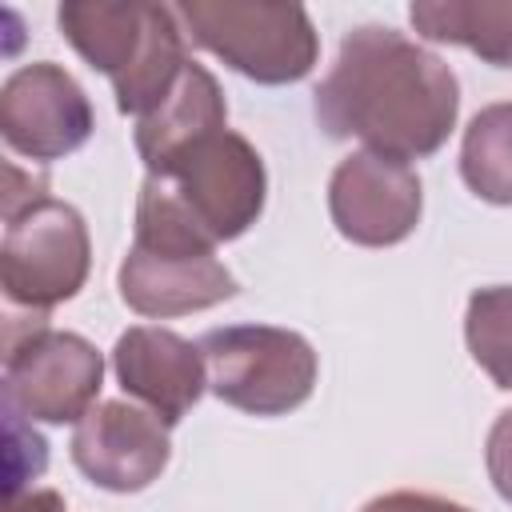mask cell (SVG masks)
<instances>
[{"label": "cell", "mask_w": 512, "mask_h": 512, "mask_svg": "<svg viewBox=\"0 0 512 512\" xmlns=\"http://www.w3.org/2000/svg\"><path fill=\"white\" fill-rule=\"evenodd\" d=\"M60 28L112 80L120 112L140 120L172 96L188 64L176 12L160 4H64Z\"/></svg>", "instance_id": "7a4b0ae2"}, {"label": "cell", "mask_w": 512, "mask_h": 512, "mask_svg": "<svg viewBox=\"0 0 512 512\" xmlns=\"http://www.w3.org/2000/svg\"><path fill=\"white\" fill-rule=\"evenodd\" d=\"M364 512H468V508L436 500V496H424V492H392V496L372 500Z\"/></svg>", "instance_id": "d6986e66"}, {"label": "cell", "mask_w": 512, "mask_h": 512, "mask_svg": "<svg viewBox=\"0 0 512 512\" xmlns=\"http://www.w3.org/2000/svg\"><path fill=\"white\" fill-rule=\"evenodd\" d=\"M224 128V100L216 80L200 68V64H184L172 96L148 112L136 128V148L148 164V172H160L176 152H184L188 144H196L200 136Z\"/></svg>", "instance_id": "4fadbf2b"}, {"label": "cell", "mask_w": 512, "mask_h": 512, "mask_svg": "<svg viewBox=\"0 0 512 512\" xmlns=\"http://www.w3.org/2000/svg\"><path fill=\"white\" fill-rule=\"evenodd\" d=\"M120 292L144 316H176L228 300L236 292V280L212 252L132 244L120 268Z\"/></svg>", "instance_id": "8fae6325"}, {"label": "cell", "mask_w": 512, "mask_h": 512, "mask_svg": "<svg viewBox=\"0 0 512 512\" xmlns=\"http://www.w3.org/2000/svg\"><path fill=\"white\" fill-rule=\"evenodd\" d=\"M112 360L124 392L152 404L164 424H176L208 384L200 348L164 328H128Z\"/></svg>", "instance_id": "7c38bea8"}, {"label": "cell", "mask_w": 512, "mask_h": 512, "mask_svg": "<svg viewBox=\"0 0 512 512\" xmlns=\"http://www.w3.org/2000/svg\"><path fill=\"white\" fill-rule=\"evenodd\" d=\"M460 172L468 188L492 204H512V104H492L464 132Z\"/></svg>", "instance_id": "9a60e30c"}, {"label": "cell", "mask_w": 512, "mask_h": 512, "mask_svg": "<svg viewBox=\"0 0 512 512\" xmlns=\"http://www.w3.org/2000/svg\"><path fill=\"white\" fill-rule=\"evenodd\" d=\"M208 388L244 412L280 416L308 400L316 384V352L304 336L264 324L212 328L200 340Z\"/></svg>", "instance_id": "3957f363"}, {"label": "cell", "mask_w": 512, "mask_h": 512, "mask_svg": "<svg viewBox=\"0 0 512 512\" xmlns=\"http://www.w3.org/2000/svg\"><path fill=\"white\" fill-rule=\"evenodd\" d=\"M100 392V356L72 332H52L44 320L24 336L4 332V404L32 420H84Z\"/></svg>", "instance_id": "52a82bcc"}, {"label": "cell", "mask_w": 512, "mask_h": 512, "mask_svg": "<svg viewBox=\"0 0 512 512\" xmlns=\"http://www.w3.org/2000/svg\"><path fill=\"white\" fill-rule=\"evenodd\" d=\"M192 40L260 84H288L312 72L316 32L296 4H180Z\"/></svg>", "instance_id": "277c9868"}, {"label": "cell", "mask_w": 512, "mask_h": 512, "mask_svg": "<svg viewBox=\"0 0 512 512\" xmlns=\"http://www.w3.org/2000/svg\"><path fill=\"white\" fill-rule=\"evenodd\" d=\"M468 348L476 364L500 384L512 388V288H484L468 300Z\"/></svg>", "instance_id": "2e32d148"}, {"label": "cell", "mask_w": 512, "mask_h": 512, "mask_svg": "<svg viewBox=\"0 0 512 512\" xmlns=\"http://www.w3.org/2000/svg\"><path fill=\"white\" fill-rule=\"evenodd\" d=\"M412 24L428 40H448L484 60L512 64V4H412Z\"/></svg>", "instance_id": "5bb4252c"}, {"label": "cell", "mask_w": 512, "mask_h": 512, "mask_svg": "<svg viewBox=\"0 0 512 512\" xmlns=\"http://www.w3.org/2000/svg\"><path fill=\"white\" fill-rule=\"evenodd\" d=\"M332 220L356 244H396L420 216V180L404 160L348 156L332 176Z\"/></svg>", "instance_id": "9c48e42d"}, {"label": "cell", "mask_w": 512, "mask_h": 512, "mask_svg": "<svg viewBox=\"0 0 512 512\" xmlns=\"http://www.w3.org/2000/svg\"><path fill=\"white\" fill-rule=\"evenodd\" d=\"M176 200L196 216V224L212 240H232L240 236L264 204V168L252 144L228 128H216L176 152L160 172Z\"/></svg>", "instance_id": "5b68a950"}, {"label": "cell", "mask_w": 512, "mask_h": 512, "mask_svg": "<svg viewBox=\"0 0 512 512\" xmlns=\"http://www.w3.org/2000/svg\"><path fill=\"white\" fill-rule=\"evenodd\" d=\"M4 416H8V492L4 496H16L20 484H28L44 472L48 452H44V440L24 424V412L4 404Z\"/></svg>", "instance_id": "e0dca14e"}, {"label": "cell", "mask_w": 512, "mask_h": 512, "mask_svg": "<svg viewBox=\"0 0 512 512\" xmlns=\"http://www.w3.org/2000/svg\"><path fill=\"white\" fill-rule=\"evenodd\" d=\"M4 512H64V500L44 488L28 496H4Z\"/></svg>", "instance_id": "ffe728a7"}, {"label": "cell", "mask_w": 512, "mask_h": 512, "mask_svg": "<svg viewBox=\"0 0 512 512\" xmlns=\"http://www.w3.org/2000/svg\"><path fill=\"white\" fill-rule=\"evenodd\" d=\"M72 460L92 484L112 492H136L152 484L168 464L164 420H152L148 412L116 400L88 408L72 436Z\"/></svg>", "instance_id": "30bf717a"}, {"label": "cell", "mask_w": 512, "mask_h": 512, "mask_svg": "<svg viewBox=\"0 0 512 512\" xmlns=\"http://www.w3.org/2000/svg\"><path fill=\"white\" fill-rule=\"evenodd\" d=\"M488 472L496 492L512 504V408L500 412V420L488 432Z\"/></svg>", "instance_id": "ac0fdd59"}, {"label": "cell", "mask_w": 512, "mask_h": 512, "mask_svg": "<svg viewBox=\"0 0 512 512\" xmlns=\"http://www.w3.org/2000/svg\"><path fill=\"white\" fill-rule=\"evenodd\" d=\"M0 132L16 152L56 160L88 140L92 108L64 68L32 64L8 76L0 92Z\"/></svg>", "instance_id": "ba28073f"}, {"label": "cell", "mask_w": 512, "mask_h": 512, "mask_svg": "<svg viewBox=\"0 0 512 512\" xmlns=\"http://www.w3.org/2000/svg\"><path fill=\"white\" fill-rule=\"evenodd\" d=\"M456 104L448 64L392 28H356L316 88V120L328 136H356L404 164L444 144Z\"/></svg>", "instance_id": "6da1fadb"}, {"label": "cell", "mask_w": 512, "mask_h": 512, "mask_svg": "<svg viewBox=\"0 0 512 512\" xmlns=\"http://www.w3.org/2000/svg\"><path fill=\"white\" fill-rule=\"evenodd\" d=\"M84 272H88V232L76 208L60 200H40L8 220L0 248V280L12 304L44 312L76 296Z\"/></svg>", "instance_id": "8992f818"}]
</instances>
